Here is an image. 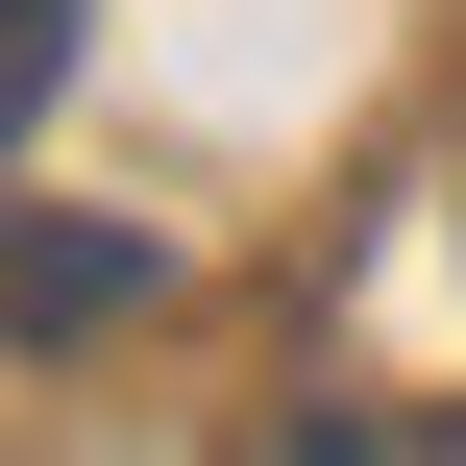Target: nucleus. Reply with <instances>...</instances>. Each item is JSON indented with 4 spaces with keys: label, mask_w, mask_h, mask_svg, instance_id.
I'll list each match as a JSON object with an SVG mask.
<instances>
[{
    "label": "nucleus",
    "mask_w": 466,
    "mask_h": 466,
    "mask_svg": "<svg viewBox=\"0 0 466 466\" xmlns=\"http://www.w3.org/2000/svg\"><path fill=\"white\" fill-rule=\"evenodd\" d=\"M147 246H0V319H123Z\"/></svg>",
    "instance_id": "f257e3e1"
},
{
    "label": "nucleus",
    "mask_w": 466,
    "mask_h": 466,
    "mask_svg": "<svg viewBox=\"0 0 466 466\" xmlns=\"http://www.w3.org/2000/svg\"><path fill=\"white\" fill-rule=\"evenodd\" d=\"M49 49H74V0H0V123L49 98Z\"/></svg>",
    "instance_id": "f03ea898"
}]
</instances>
